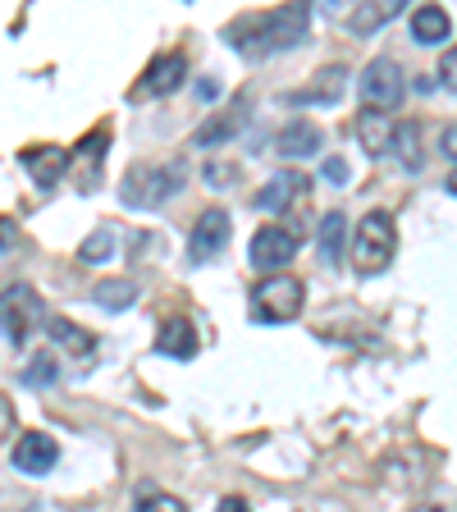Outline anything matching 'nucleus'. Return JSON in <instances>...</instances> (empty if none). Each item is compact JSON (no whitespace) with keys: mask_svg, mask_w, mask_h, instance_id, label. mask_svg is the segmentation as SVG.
<instances>
[{"mask_svg":"<svg viewBox=\"0 0 457 512\" xmlns=\"http://www.w3.org/2000/svg\"><path fill=\"white\" fill-rule=\"evenodd\" d=\"M311 32V5H275L261 14H243L229 28V46L243 51L247 60H266L275 51H293Z\"/></svg>","mask_w":457,"mask_h":512,"instance_id":"1","label":"nucleus"},{"mask_svg":"<svg viewBox=\"0 0 457 512\" xmlns=\"http://www.w3.org/2000/svg\"><path fill=\"white\" fill-rule=\"evenodd\" d=\"M188 183V165L179 156L174 160H156V165H133L124 174V188H119V202L133 206V211H156L160 202H170L174 192H183Z\"/></svg>","mask_w":457,"mask_h":512,"instance_id":"2","label":"nucleus"},{"mask_svg":"<svg viewBox=\"0 0 457 512\" xmlns=\"http://www.w3.org/2000/svg\"><path fill=\"white\" fill-rule=\"evenodd\" d=\"M398 252V229H394V215L389 211H366L357 234H352V266L362 275H375L394 261Z\"/></svg>","mask_w":457,"mask_h":512,"instance_id":"3","label":"nucleus"},{"mask_svg":"<svg viewBox=\"0 0 457 512\" xmlns=\"http://www.w3.org/2000/svg\"><path fill=\"white\" fill-rule=\"evenodd\" d=\"M302 279L298 275H266L252 288V320L256 325H288L302 316Z\"/></svg>","mask_w":457,"mask_h":512,"instance_id":"4","label":"nucleus"},{"mask_svg":"<svg viewBox=\"0 0 457 512\" xmlns=\"http://www.w3.org/2000/svg\"><path fill=\"white\" fill-rule=\"evenodd\" d=\"M357 87H362V106L384 110V115L403 106V92H407L403 69H398V60H389V55H375V60L366 64V74Z\"/></svg>","mask_w":457,"mask_h":512,"instance_id":"5","label":"nucleus"},{"mask_svg":"<svg viewBox=\"0 0 457 512\" xmlns=\"http://www.w3.org/2000/svg\"><path fill=\"white\" fill-rule=\"evenodd\" d=\"M298 256V234L284 229V224H261L252 234V247H247V261L266 275H284V266Z\"/></svg>","mask_w":457,"mask_h":512,"instance_id":"6","label":"nucleus"},{"mask_svg":"<svg viewBox=\"0 0 457 512\" xmlns=\"http://www.w3.org/2000/svg\"><path fill=\"white\" fill-rule=\"evenodd\" d=\"M37 320H46L42 298H37L28 284L5 288V339H10V348H23V343L32 339V325H37ZM46 325H51V320H46Z\"/></svg>","mask_w":457,"mask_h":512,"instance_id":"7","label":"nucleus"},{"mask_svg":"<svg viewBox=\"0 0 457 512\" xmlns=\"http://www.w3.org/2000/svg\"><path fill=\"white\" fill-rule=\"evenodd\" d=\"M188 78V55L183 51H165V55H156V60L147 64V74L138 78V87H133V101H151V96H170L174 87Z\"/></svg>","mask_w":457,"mask_h":512,"instance_id":"8","label":"nucleus"},{"mask_svg":"<svg viewBox=\"0 0 457 512\" xmlns=\"http://www.w3.org/2000/svg\"><path fill=\"white\" fill-rule=\"evenodd\" d=\"M307 192H311V179L302 170H279L275 179H266V188L256 192L252 202H256V211L284 215V211H293V206H298Z\"/></svg>","mask_w":457,"mask_h":512,"instance_id":"9","label":"nucleus"},{"mask_svg":"<svg viewBox=\"0 0 457 512\" xmlns=\"http://www.w3.org/2000/svg\"><path fill=\"white\" fill-rule=\"evenodd\" d=\"M69 151L55 147V142H32V147L19 151V165L32 174V183L37 188H55V183L64 179V170H69Z\"/></svg>","mask_w":457,"mask_h":512,"instance_id":"10","label":"nucleus"},{"mask_svg":"<svg viewBox=\"0 0 457 512\" xmlns=\"http://www.w3.org/2000/svg\"><path fill=\"white\" fill-rule=\"evenodd\" d=\"M224 243H229V215H224L220 206H211V211H202L197 215V224H192L188 256L202 266V261H211V256L224 252Z\"/></svg>","mask_w":457,"mask_h":512,"instance_id":"11","label":"nucleus"},{"mask_svg":"<svg viewBox=\"0 0 457 512\" xmlns=\"http://www.w3.org/2000/svg\"><path fill=\"white\" fill-rule=\"evenodd\" d=\"M55 458H60V444H55L51 435H42V430L19 435L10 448V462L23 471V476H46V471L55 467Z\"/></svg>","mask_w":457,"mask_h":512,"instance_id":"12","label":"nucleus"},{"mask_svg":"<svg viewBox=\"0 0 457 512\" xmlns=\"http://www.w3.org/2000/svg\"><path fill=\"white\" fill-rule=\"evenodd\" d=\"M46 334H51V348L69 352V357H74L78 366L96 362V334H87L83 325H74V320H64V316H51Z\"/></svg>","mask_w":457,"mask_h":512,"instance_id":"13","label":"nucleus"},{"mask_svg":"<svg viewBox=\"0 0 457 512\" xmlns=\"http://www.w3.org/2000/svg\"><path fill=\"white\" fill-rule=\"evenodd\" d=\"M357 142H362V151L366 156H389V147H394V133H398V124L384 110H357Z\"/></svg>","mask_w":457,"mask_h":512,"instance_id":"14","label":"nucleus"},{"mask_svg":"<svg viewBox=\"0 0 457 512\" xmlns=\"http://www.w3.org/2000/svg\"><path fill=\"white\" fill-rule=\"evenodd\" d=\"M343 87H348V69H343V64H330V69H320L307 87H298L288 101H293V106H334L343 96Z\"/></svg>","mask_w":457,"mask_h":512,"instance_id":"15","label":"nucleus"},{"mask_svg":"<svg viewBox=\"0 0 457 512\" xmlns=\"http://www.w3.org/2000/svg\"><path fill=\"white\" fill-rule=\"evenodd\" d=\"M197 325H192L188 316H170L165 325H160L156 334V352L160 357H174V362H188V357H197Z\"/></svg>","mask_w":457,"mask_h":512,"instance_id":"16","label":"nucleus"},{"mask_svg":"<svg viewBox=\"0 0 457 512\" xmlns=\"http://www.w3.org/2000/svg\"><path fill=\"white\" fill-rule=\"evenodd\" d=\"M275 151L279 156H288V160L311 156V151H320V128L311 124V119H288V124L279 128Z\"/></svg>","mask_w":457,"mask_h":512,"instance_id":"17","label":"nucleus"},{"mask_svg":"<svg viewBox=\"0 0 457 512\" xmlns=\"http://www.w3.org/2000/svg\"><path fill=\"white\" fill-rule=\"evenodd\" d=\"M389 156H394L407 174H421V170H426V156H421V124H416V119H403V124H398Z\"/></svg>","mask_w":457,"mask_h":512,"instance_id":"18","label":"nucleus"},{"mask_svg":"<svg viewBox=\"0 0 457 512\" xmlns=\"http://www.w3.org/2000/svg\"><path fill=\"white\" fill-rule=\"evenodd\" d=\"M448 32H453V19H448L444 5H421V10L412 14V37H416L421 46L448 42Z\"/></svg>","mask_w":457,"mask_h":512,"instance_id":"19","label":"nucleus"},{"mask_svg":"<svg viewBox=\"0 0 457 512\" xmlns=\"http://www.w3.org/2000/svg\"><path fill=\"white\" fill-rule=\"evenodd\" d=\"M343 238H348V220H343V211H330L316 224V252H320L325 266H339L343 261Z\"/></svg>","mask_w":457,"mask_h":512,"instance_id":"20","label":"nucleus"},{"mask_svg":"<svg viewBox=\"0 0 457 512\" xmlns=\"http://www.w3.org/2000/svg\"><path fill=\"white\" fill-rule=\"evenodd\" d=\"M403 5H407V0H371V5H362V10L348 14V28L352 32H375V28H384L389 19H398V14H403Z\"/></svg>","mask_w":457,"mask_h":512,"instance_id":"21","label":"nucleus"},{"mask_svg":"<svg viewBox=\"0 0 457 512\" xmlns=\"http://www.w3.org/2000/svg\"><path fill=\"white\" fill-rule=\"evenodd\" d=\"M247 124V115H243V106H234V110H224V115H211L202 128H197V147H215V142H224V138H234L238 128Z\"/></svg>","mask_w":457,"mask_h":512,"instance_id":"22","label":"nucleus"},{"mask_svg":"<svg viewBox=\"0 0 457 512\" xmlns=\"http://www.w3.org/2000/svg\"><path fill=\"white\" fill-rule=\"evenodd\" d=\"M92 298L101 302L106 311H124V307H133V298H138V288L128 284V279H101V284L92 288Z\"/></svg>","mask_w":457,"mask_h":512,"instance_id":"23","label":"nucleus"},{"mask_svg":"<svg viewBox=\"0 0 457 512\" xmlns=\"http://www.w3.org/2000/svg\"><path fill=\"white\" fill-rule=\"evenodd\" d=\"M106 147H110V128L101 124L96 133H87V138L78 142V151H74V160L92 170V179H96V170H101V160H106Z\"/></svg>","mask_w":457,"mask_h":512,"instance_id":"24","label":"nucleus"},{"mask_svg":"<svg viewBox=\"0 0 457 512\" xmlns=\"http://www.w3.org/2000/svg\"><path fill=\"white\" fill-rule=\"evenodd\" d=\"M55 375H60V357H55V348H42L23 371V384L42 389V384H55Z\"/></svg>","mask_w":457,"mask_h":512,"instance_id":"25","label":"nucleus"},{"mask_svg":"<svg viewBox=\"0 0 457 512\" xmlns=\"http://www.w3.org/2000/svg\"><path fill=\"white\" fill-rule=\"evenodd\" d=\"M110 247H115V234H110V229H96V234L78 247V261H83V266H101V261H110Z\"/></svg>","mask_w":457,"mask_h":512,"instance_id":"26","label":"nucleus"},{"mask_svg":"<svg viewBox=\"0 0 457 512\" xmlns=\"http://www.w3.org/2000/svg\"><path fill=\"white\" fill-rule=\"evenodd\" d=\"M138 512H188V503H183L179 494H147V499L138 503Z\"/></svg>","mask_w":457,"mask_h":512,"instance_id":"27","label":"nucleus"},{"mask_svg":"<svg viewBox=\"0 0 457 512\" xmlns=\"http://www.w3.org/2000/svg\"><path fill=\"white\" fill-rule=\"evenodd\" d=\"M439 83L457 92V46H448V51L439 55Z\"/></svg>","mask_w":457,"mask_h":512,"instance_id":"28","label":"nucleus"},{"mask_svg":"<svg viewBox=\"0 0 457 512\" xmlns=\"http://www.w3.org/2000/svg\"><path fill=\"white\" fill-rule=\"evenodd\" d=\"M439 151H444L448 160H457V124H448L444 133H439Z\"/></svg>","mask_w":457,"mask_h":512,"instance_id":"29","label":"nucleus"},{"mask_svg":"<svg viewBox=\"0 0 457 512\" xmlns=\"http://www.w3.org/2000/svg\"><path fill=\"white\" fill-rule=\"evenodd\" d=\"M325 179H330V183H348V165H343L339 156H330V160H325Z\"/></svg>","mask_w":457,"mask_h":512,"instance_id":"30","label":"nucleus"},{"mask_svg":"<svg viewBox=\"0 0 457 512\" xmlns=\"http://www.w3.org/2000/svg\"><path fill=\"white\" fill-rule=\"evenodd\" d=\"M215 512H252V503L238 499V494H229V499H220V508H215Z\"/></svg>","mask_w":457,"mask_h":512,"instance_id":"31","label":"nucleus"},{"mask_svg":"<svg viewBox=\"0 0 457 512\" xmlns=\"http://www.w3.org/2000/svg\"><path fill=\"white\" fill-rule=\"evenodd\" d=\"M215 96H220V83H211V78L197 83V101H215Z\"/></svg>","mask_w":457,"mask_h":512,"instance_id":"32","label":"nucleus"},{"mask_svg":"<svg viewBox=\"0 0 457 512\" xmlns=\"http://www.w3.org/2000/svg\"><path fill=\"white\" fill-rule=\"evenodd\" d=\"M238 170H229V165H211V170H206V179L211 183H224V179H234Z\"/></svg>","mask_w":457,"mask_h":512,"instance_id":"33","label":"nucleus"},{"mask_svg":"<svg viewBox=\"0 0 457 512\" xmlns=\"http://www.w3.org/2000/svg\"><path fill=\"white\" fill-rule=\"evenodd\" d=\"M448 192H453V197H457V170L448 174Z\"/></svg>","mask_w":457,"mask_h":512,"instance_id":"34","label":"nucleus"},{"mask_svg":"<svg viewBox=\"0 0 457 512\" xmlns=\"http://www.w3.org/2000/svg\"><path fill=\"white\" fill-rule=\"evenodd\" d=\"M416 512H439V508H416Z\"/></svg>","mask_w":457,"mask_h":512,"instance_id":"35","label":"nucleus"}]
</instances>
